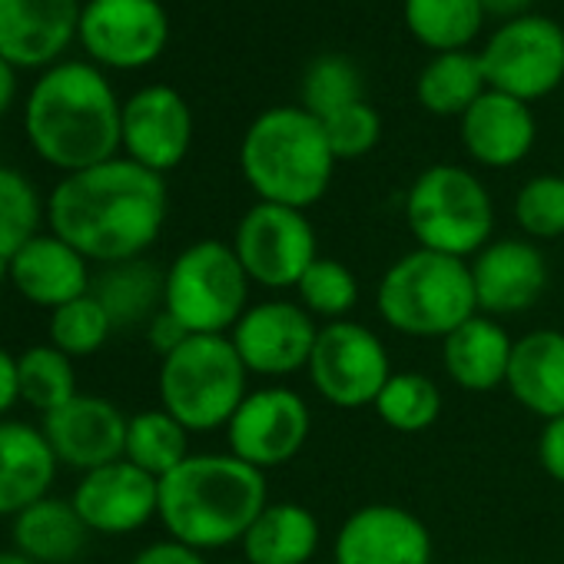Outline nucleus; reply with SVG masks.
Wrapping results in <instances>:
<instances>
[{"mask_svg": "<svg viewBox=\"0 0 564 564\" xmlns=\"http://www.w3.org/2000/svg\"><path fill=\"white\" fill-rule=\"evenodd\" d=\"M170 209L166 180L127 156L67 173L51 199V232L87 262H123L143 256L163 232Z\"/></svg>", "mask_w": 564, "mask_h": 564, "instance_id": "1", "label": "nucleus"}, {"mask_svg": "<svg viewBox=\"0 0 564 564\" xmlns=\"http://www.w3.org/2000/svg\"><path fill=\"white\" fill-rule=\"evenodd\" d=\"M24 130L41 160L64 173L107 163L120 150L123 104L97 64L64 61L41 74L24 107Z\"/></svg>", "mask_w": 564, "mask_h": 564, "instance_id": "2", "label": "nucleus"}, {"mask_svg": "<svg viewBox=\"0 0 564 564\" xmlns=\"http://www.w3.org/2000/svg\"><path fill=\"white\" fill-rule=\"evenodd\" d=\"M269 505L265 471L236 455H189L160 478V511L166 534L196 551L239 544L256 514Z\"/></svg>", "mask_w": 564, "mask_h": 564, "instance_id": "3", "label": "nucleus"}, {"mask_svg": "<svg viewBox=\"0 0 564 564\" xmlns=\"http://www.w3.org/2000/svg\"><path fill=\"white\" fill-rule=\"evenodd\" d=\"M336 163L323 120L303 107L262 110L239 143V170L256 199L303 213L329 193Z\"/></svg>", "mask_w": 564, "mask_h": 564, "instance_id": "4", "label": "nucleus"}, {"mask_svg": "<svg viewBox=\"0 0 564 564\" xmlns=\"http://www.w3.org/2000/svg\"><path fill=\"white\" fill-rule=\"evenodd\" d=\"M376 310L409 339H445L478 316L468 259L415 246L379 279Z\"/></svg>", "mask_w": 564, "mask_h": 564, "instance_id": "5", "label": "nucleus"}, {"mask_svg": "<svg viewBox=\"0 0 564 564\" xmlns=\"http://www.w3.org/2000/svg\"><path fill=\"white\" fill-rule=\"evenodd\" d=\"M160 409L189 435L226 429L249 395V372L229 336H189L160 359Z\"/></svg>", "mask_w": 564, "mask_h": 564, "instance_id": "6", "label": "nucleus"}, {"mask_svg": "<svg viewBox=\"0 0 564 564\" xmlns=\"http://www.w3.org/2000/svg\"><path fill=\"white\" fill-rule=\"evenodd\" d=\"M405 226L422 249L471 259L491 242L495 203L471 170L435 163L405 193Z\"/></svg>", "mask_w": 564, "mask_h": 564, "instance_id": "7", "label": "nucleus"}, {"mask_svg": "<svg viewBox=\"0 0 564 564\" xmlns=\"http://www.w3.org/2000/svg\"><path fill=\"white\" fill-rule=\"evenodd\" d=\"M252 282L223 239H196L166 265L163 310L189 336H229L242 319Z\"/></svg>", "mask_w": 564, "mask_h": 564, "instance_id": "8", "label": "nucleus"}, {"mask_svg": "<svg viewBox=\"0 0 564 564\" xmlns=\"http://www.w3.org/2000/svg\"><path fill=\"white\" fill-rule=\"evenodd\" d=\"M229 246L252 286L269 293L296 290L306 269L319 259V236L303 209L259 199L239 216Z\"/></svg>", "mask_w": 564, "mask_h": 564, "instance_id": "9", "label": "nucleus"}, {"mask_svg": "<svg viewBox=\"0 0 564 564\" xmlns=\"http://www.w3.org/2000/svg\"><path fill=\"white\" fill-rule=\"evenodd\" d=\"M488 90L538 104L564 80V28L541 14L501 21L478 51Z\"/></svg>", "mask_w": 564, "mask_h": 564, "instance_id": "10", "label": "nucleus"}, {"mask_svg": "<svg viewBox=\"0 0 564 564\" xmlns=\"http://www.w3.org/2000/svg\"><path fill=\"white\" fill-rule=\"evenodd\" d=\"M306 376L326 405L356 412L376 405L382 386L392 376V359L376 329L366 323L339 319L319 326Z\"/></svg>", "mask_w": 564, "mask_h": 564, "instance_id": "11", "label": "nucleus"}, {"mask_svg": "<svg viewBox=\"0 0 564 564\" xmlns=\"http://www.w3.org/2000/svg\"><path fill=\"white\" fill-rule=\"evenodd\" d=\"M313 412L310 402L290 386L252 389L226 425L229 455L269 471L290 465L310 442Z\"/></svg>", "mask_w": 564, "mask_h": 564, "instance_id": "12", "label": "nucleus"}, {"mask_svg": "<svg viewBox=\"0 0 564 564\" xmlns=\"http://www.w3.org/2000/svg\"><path fill=\"white\" fill-rule=\"evenodd\" d=\"M319 326L323 323H316L296 300L269 296L242 313L229 333V343L249 376L290 379L310 366Z\"/></svg>", "mask_w": 564, "mask_h": 564, "instance_id": "13", "label": "nucleus"}, {"mask_svg": "<svg viewBox=\"0 0 564 564\" xmlns=\"http://www.w3.org/2000/svg\"><path fill=\"white\" fill-rule=\"evenodd\" d=\"M77 37L100 67L137 70L166 51L170 18L160 0H87Z\"/></svg>", "mask_w": 564, "mask_h": 564, "instance_id": "14", "label": "nucleus"}, {"mask_svg": "<svg viewBox=\"0 0 564 564\" xmlns=\"http://www.w3.org/2000/svg\"><path fill=\"white\" fill-rule=\"evenodd\" d=\"M333 564H432L429 524L402 505H362L339 524Z\"/></svg>", "mask_w": 564, "mask_h": 564, "instance_id": "15", "label": "nucleus"}, {"mask_svg": "<svg viewBox=\"0 0 564 564\" xmlns=\"http://www.w3.org/2000/svg\"><path fill=\"white\" fill-rule=\"evenodd\" d=\"M189 147L193 110L180 90L166 84H150L123 104L120 150L127 153V160L163 176L186 160Z\"/></svg>", "mask_w": 564, "mask_h": 564, "instance_id": "16", "label": "nucleus"}, {"mask_svg": "<svg viewBox=\"0 0 564 564\" xmlns=\"http://www.w3.org/2000/svg\"><path fill=\"white\" fill-rule=\"evenodd\" d=\"M468 269L478 313L491 319L531 310L547 286V259L538 242L524 236L491 239L478 256L468 259Z\"/></svg>", "mask_w": 564, "mask_h": 564, "instance_id": "17", "label": "nucleus"}, {"mask_svg": "<svg viewBox=\"0 0 564 564\" xmlns=\"http://www.w3.org/2000/svg\"><path fill=\"white\" fill-rule=\"evenodd\" d=\"M127 422L130 419L110 399L77 392L67 405L44 415L41 432L61 465L87 475L123 458Z\"/></svg>", "mask_w": 564, "mask_h": 564, "instance_id": "18", "label": "nucleus"}, {"mask_svg": "<svg viewBox=\"0 0 564 564\" xmlns=\"http://www.w3.org/2000/svg\"><path fill=\"white\" fill-rule=\"evenodd\" d=\"M70 501L94 534H130L156 518L160 478L120 458L87 471L77 481Z\"/></svg>", "mask_w": 564, "mask_h": 564, "instance_id": "19", "label": "nucleus"}, {"mask_svg": "<svg viewBox=\"0 0 564 564\" xmlns=\"http://www.w3.org/2000/svg\"><path fill=\"white\" fill-rule=\"evenodd\" d=\"M80 0H0V57L14 67L54 64L80 34Z\"/></svg>", "mask_w": 564, "mask_h": 564, "instance_id": "20", "label": "nucleus"}, {"mask_svg": "<svg viewBox=\"0 0 564 564\" xmlns=\"http://www.w3.org/2000/svg\"><path fill=\"white\" fill-rule=\"evenodd\" d=\"M458 133H462L465 153L478 166L511 170L531 153L538 140V123H534L531 104L514 100L498 90H485L458 120Z\"/></svg>", "mask_w": 564, "mask_h": 564, "instance_id": "21", "label": "nucleus"}, {"mask_svg": "<svg viewBox=\"0 0 564 564\" xmlns=\"http://www.w3.org/2000/svg\"><path fill=\"white\" fill-rule=\"evenodd\" d=\"M8 279L28 303L51 313L87 296L94 282L90 262L54 232H41L18 252L8 262Z\"/></svg>", "mask_w": 564, "mask_h": 564, "instance_id": "22", "label": "nucleus"}, {"mask_svg": "<svg viewBox=\"0 0 564 564\" xmlns=\"http://www.w3.org/2000/svg\"><path fill=\"white\" fill-rule=\"evenodd\" d=\"M511 399L541 422L564 415V333L531 329L514 339L508 379Z\"/></svg>", "mask_w": 564, "mask_h": 564, "instance_id": "23", "label": "nucleus"}, {"mask_svg": "<svg viewBox=\"0 0 564 564\" xmlns=\"http://www.w3.org/2000/svg\"><path fill=\"white\" fill-rule=\"evenodd\" d=\"M57 465L41 429L28 422H0V518H18L24 508L47 498Z\"/></svg>", "mask_w": 564, "mask_h": 564, "instance_id": "24", "label": "nucleus"}, {"mask_svg": "<svg viewBox=\"0 0 564 564\" xmlns=\"http://www.w3.org/2000/svg\"><path fill=\"white\" fill-rule=\"evenodd\" d=\"M514 339L491 316H471L442 339V369L465 392H491L505 386Z\"/></svg>", "mask_w": 564, "mask_h": 564, "instance_id": "25", "label": "nucleus"}, {"mask_svg": "<svg viewBox=\"0 0 564 564\" xmlns=\"http://www.w3.org/2000/svg\"><path fill=\"white\" fill-rule=\"evenodd\" d=\"M323 541L319 518L300 501H269L242 534L249 564H313Z\"/></svg>", "mask_w": 564, "mask_h": 564, "instance_id": "26", "label": "nucleus"}, {"mask_svg": "<svg viewBox=\"0 0 564 564\" xmlns=\"http://www.w3.org/2000/svg\"><path fill=\"white\" fill-rule=\"evenodd\" d=\"M90 293L107 310L113 329H137V326L147 329L153 316L163 313L166 269H160L147 256L110 262L100 265V272L94 275Z\"/></svg>", "mask_w": 564, "mask_h": 564, "instance_id": "27", "label": "nucleus"}, {"mask_svg": "<svg viewBox=\"0 0 564 564\" xmlns=\"http://www.w3.org/2000/svg\"><path fill=\"white\" fill-rule=\"evenodd\" d=\"M90 528L77 514L74 501L41 498L14 518V551L34 564H70L80 557Z\"/></svg>", "mask_w": 564, "mask_h": 564, "instance_id": "28", "label": "nucleus"}, {"mask_svg": "<svg viewBox=\"0 0 564 564\" xmlns=\"http://www.w3.org/2000/svg\"><path fill=\"white\" fill-rule=\"evenodd\" d=\"M485 18L478 0H402L409 34L432 54L471 51Z\"/></svg>", "mask_w": 564, "mask_h": 564, "instance_id": "29", "label": "nucleus"}, {"mask_svg": "<svg viewBox=\"0 0 564 564\" xmlns=\"http://www.w3.org/2000/svg\"><path fill=\"white\" fill-rule=\"evenodd\" d=\"M488 90L485 70L475 51H452V54H435L419 80H415V97L422 110L432 117H465V110Z\"/></svg>", "mask_w": 564, "mask_h": 564, "instance_id": "30", "label": "nucleus"}, {"mask_svg": "<svg viewBox=\"0 0 564 564\" xmlns=\"http://www.w3.org/2000/svg\"><path fill=\"white\" fill-rule=\"evenodd\" d=\"M189 455H193L189 452V432L166 409H147L127 422L123 458L133 462L137 468H143L147 475L166 478Z\"/></svg>", "mask_w": 564, "mask_h": 564, "instance_id": "31", "label": "nucleus"}, {"mask_svg": "<svg viewBox=\"0 0 564 564\" xmlns=\"http://www.w3.org/2000/svg\"><path fill=\"white\" fill-rule=\"evenodd\" d=\"M372 409L392 432L419 435V432H425V429H432L438 422L442 392L425 372L405 369V372L389 376V382L382 386Z\"/></svg>", "mask_w": 564, "mask_h": 564, "instance_id": "32", "label": "nucleus"}, {"mask_svg": "<svg viewBox=\"0 0 564 564\" xmlns=\"http://www.w3.org/2000/svg\"><path fill=\"white\" fill-rule=\"evenodd\" d=\"M296 303L316 319V323H339L349 319V313L359 306V279L356 272L333 259V256H319L306 275L300 279V286L293 290Z\"/></svg>", "mask_w": 564, "mask_h": 564, "instance_id": "33", "label": "nucleus"}, {"mask_svg": "<svg viewBox=\"0 0 564 564\" xmlns=\"http://www.w3.org/2000/svg\"><path fill=\"white\" fill-rule=\"evenodd\" d=\"M18 382H21V402H28L44 415L67 405L77 395L74 359L54 346H31L18 359Z\"/></svg>", "mask_w": 564, "mask_h": 564, "instance_id": "34", "label": "nucleus"}, {"mask_svg": "<svg viewBox=\"0 0 564 564\" xmlns=\"http://www.w3.org/2000/svg\"><path fill=\"white\" fill-rule=\"evenodd\" d=\"M44 203L37 186L18 173L0 166V259H14L31 239L41 236Z\"/></svg>", "mask_w": 564, "mask_h": 564, "instance_id": "35", "label": "nucleus"}, {"mask_svg": "<svg viewBox=\"0 0 564 564\" xmlns=\"http://www.w3.org/2000/svg\"><path fill=\"white\" fill-rule=\"evenodd\" d=\"M366 100L362 97V74L359 67L343 54H323L306 67L303 77V110H310L316 120L333 117L336 110Z\"/></svg>", "mask_w": 564, "mask_h": 564, "instance_id": "36", "label": "nucleus"}, {"mask_svg": "<svg viewBox=\"0 0 564 564\" xmlns=\"http://www.w3.org/2000/svg\"><path fill=\"white\" fill-rule=\"evenodd\" d=\"M110 333H113V323L94 293L51 313V346L70 359L100 352L104 343L110 339Z\"/></svg>", "mask_w": 564, "mask_h": 564, "instance_id": "37", "label": "nucleus"}, {"mask_svg": "<svg viewBox=\"0 0 564 564\" xmlns=\"http://www.w3.org/2000/svg\"><path fill=\"white\" fill-rule=\"evenodd\" d=\"M514 223L531 242L564 236V176L541 173L521 183L514 193Z\"/></svg>", "mask_w": 564, "mask_h": 564, "instance_id": "38", "label": "nucleus"}, {"mask_svg": "<svg viewBox=\"0 0 564 564\" xmlns=\"http://www.w3.org/2000/svg\"><path fill=\"white\" fill-rule=\"evenodd\" d=\"M323 130H326V140H329L333 156L339 163L343 160H362L382 140V117L369 100H356V104L336 110L333 117H326Z\"/></svg>", "mask_w": 564, "mask_h": 564, "instance_id": "39", "label": "nucleus"}, {"mask_svg": "<svg viewBox=\"0 0 564 564\" xmlns=\"http://www.w3.org/2000/svg\"><path fill=\"white\" fill-rule=\"evenodd\" d=\"M538 462L554 481L564 485V415L544 422V429L538 435Z\"/></svg>", "mask_w": 564, "mask_h": 564, "instance_id": "40", "label": "nucleus"}, {"mask_svg": "<svg viewBox=\"0 0 564 564\" xmlns=\"http://www.w3.org/2000/svg\"><path fill=\"white\" fill-rule=\"evenodd\" d=\"M130 564H206V561H203V551H196L183 541L163 538V541H153L143 551H137V557Z\"/></svg>", "mask_w": 564, "mask_h": 564, "instance_id": "41", "label": "nucleus"}, {"mask_svg": "<svg viewBox=\"0 0 564 564\" xmlns=\"http://www.w3.org/2000/svg\"><path fill=\"white\" fill-rule=\"evenodd\" d=\"M186 339H189V333H186V329H183L170 313H166V310H163V313H156V316H153V323L147 326V343L160 352V359H163V356H170L173 349H180Z\"/></svg>", "mask_w": 564, "mask_h": 564, "instance_id": "42", "label": "nucleus"}, {"mask_svg": "<svg viewBox=\"0 0 564 564\" xmlns=\"http://www.w3.org/2000/svg\"><path fill=\"white\" fill-rule=\"evenodd\" d=\"M21 399V382H18V359L0 346V415H4L14 402Z\"/></svg>", "mask_w": 564, "mask_h": 564, "instance_id": "43", "label": "nucleus"}, {"mask_svg": "<svg viewBox=\"0 0 564 564\" xmlns=\"http://www.w3.org/2000/svg\"><path fill=\"white\" fill-rule=\"evenodd\" d=\"M481 11L488 18H501V21H511V18H521V14H531V4L534 0H478Z\"/></svg>", "mask_w": 564, "mask_h": 564, "instance_id": "44", "label": "nucleus"}, {"mask_svg": "<svg viewBox=\"0 0 564 564\" xmlns=\"http://www.w3.org/2000/svg\"><path fill=\"white\" fill-rule=\"evenodd\" d=\"M14 97H18V67L0 57V113H8Z\"/></svg>", "mask_w": 564, "mask_h": 564, "instance_id": "45", "label": "nucleus"}, {"mask_svg": "<svg viewBox=\"0 0 564 564\" xmlns=\"http://www.w3.org/2000/svg\"><path fill=\"white\" fill-rule=\"evenodd\" d=\"M0 564H34V561L24 557L21 551H0Z\"/></svg>", "mask_w": 564, "mask_h": 564, "instance_id": "46", "label": "nucleus"}, {"mask_svg": "<svg viewBox=\"0 0 564 564\" xmlns=\"http://www.w3.org/2000/svg\"><path fill=\"white\" fill-rule=\"evenodd\" d=\"M8 279V259H0V282Z\"/></svg>", "mask_w": 564, "mask_h": 564, "instance_id": "47", "label": "nucleus"}, {"mask_svg": "<svg viewBox=\"0 0 564 564\" xmlns=\"http://www.w3.org/2000/svg\"><path fill=\"white\" fill-rule=\"evenodd\" d=\"M219 564H249V561H219Z\"/></svg>", "mask_w": 564, "mask_h": 564, "instance_id": "48", "label": "nucleus"}, {"mask_svg": "<svg viewBox=\"0 0 564 564\" xmlns=\"http://www.w3.org/2000/svg\"><path fill=\"white\" fill-rule=\"evenodd\" d=\"M329 564H333V561H329Z\"/></svg>", "mask_w": 564, "mask_h": 564, "instance_id": "49", "label": "nucleus"}]
</instances>
